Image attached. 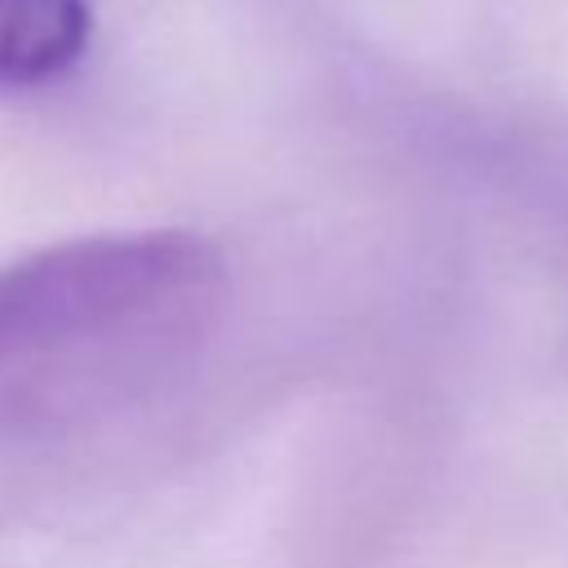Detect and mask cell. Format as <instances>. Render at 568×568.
<instances>
[{
	"mask_svg": "<svg viewBox=\"0 0 568 568\" xmlns=\"http://www.w3.org/2000/svg\"><path fill=\"white\" fill-rule=\"evenodd\" d=\"M226 262L191 231L67 240L0 266V444L111 417L178 377L226 311Z\"/></svg>",
	"mask_w": 568,
	"mask_h": 568,
	"instance_id": "6da1fadb",
	"label": "cell"
},
{
	"mask_svg": "<svg viewBox=\"0 0 568 568\" xmlns=\"http://www.w3.org/2000/svg\"><path fill=\"white\" fill-rule=\"evenodd\" d=\"M93 36L89 0H0V93L67 75Z\"/></svg>",
	"mask_w": 568,
	"mask_h": 568,
	"instance_id": "7a4b0ae2",
	"label": "cell"
}]
</instances>
